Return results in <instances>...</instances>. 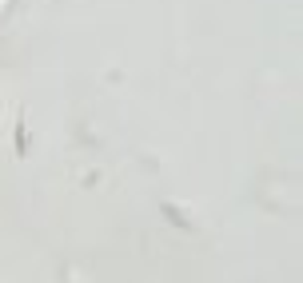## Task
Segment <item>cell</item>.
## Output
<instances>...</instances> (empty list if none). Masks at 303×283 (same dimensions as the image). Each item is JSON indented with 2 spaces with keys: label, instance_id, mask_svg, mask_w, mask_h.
I'll list each match as a JSON object with an SVG mask.
<instances>
[{
  "label": "cell",
  "instance_id": "obj_1",
  "mask_svg": "<svg viewBox=\"0 0 303 283\" xmlns=\"http://www.w3.org/2000/svg\"><path fill=\"white\" fill-rule=\"evenodd\" d=\"M163 215H168V219H172L176 228H187V219H184L180 212H176V204H163Z\"/></svg>",
  "mask_w": 303,
  "mask_h": 283
},
{
  "label": "cell",
  "instance_id": "obj_2",
  "mask_svg": "<svg viewBox=\"0 0 303 283\" xmlns=\"http://www.w3.org/2000/svg\"><path fill=\"white\" fill-rule=\"evenodd\" d=\"M28 152V132H24V124H16V156Z\"/></svg>",
  "mask_w": 303,
  "mask_h": 283
}]
</instances>
